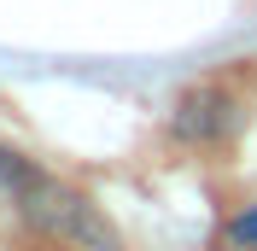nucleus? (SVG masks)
Segmentation results:
<instances>
[{"label":"nucleus","mask_w":257,"mask_h":251,"mask_svg":"<svg viewBox=\"0 0 257 251\" xmlns=\"http://www.w3.org/2000/svg\"><path fill=\"white\" fill-rule=\"evenodd\" d=\"M170 129H176V141H187V146H222L228 135L240 129V99L228 94V88H193V94L176 99Z\"/></svg>","instance_id":"nucleus-2"},{"label":"nucleus","mask_w":257,"mask_h":251,"mask_svg":"<svg viewBox=\"0 0 257 251\" xmlns=\"http://www.w3.org/2000/svg\"><path fill=\"white\" fill-rule=\"evenodd\" d=\"M30 181H35V164H30L24 152H12V146H0V187L18 199V193L30 187Z\"/></svg>","instance_id":"nucleus-3"},{"label":"nucleus","mask_w":257,"mask_h":251,"mask_svg":"<svg viewBox=\"0 0 257 251\" xmlns=\"http://www.w3.org/2000/svg\"><path fill=\"white\" fill-rule=\"evenodd\" d=\"M12 204H18V216L30 222V228H41L47 239H70V245H82V251H123L117 228L99 216V204H88L76 187H64V181H53V175H41V170H35V181L18 193Z\"/></svg>","instance_id":"nucleus-1"},{"label":"nucleus","mask_w":257,"mask_h":251,"mask_svg":"<svg viewBox=\"0 0 257 251\" xmlns=\"http://www.w3.org/2000/svg\"><path fill=\"white\" fill-rule=\"evenodd\" d=\"M228 239H234V245H245V251H257V204H245L240 216L228 222Z\"/></svg>","instance_id":"nucleus-4"}]
</instances>
